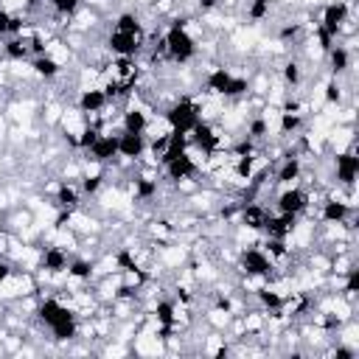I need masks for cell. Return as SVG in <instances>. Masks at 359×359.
Wrapping results in <instances>:
<instances>
[{"instance_id": "obj_1", "label": "cell", "mask_w": 359, "mask_h": 359, "mask_svg": "<svg viewBox=\"0 0 359 359\" xmlns=\"http://www.w3.org/2000/svg\"><path fill=\"white\" fill-rule=\"evenodd\" d=\"M36 320L50 331L56 342H70L79 337V314L73 311L70 303H65L56 294H48L36 303Z\"/></svg>"}, {"instance_id": "obj_2", "label": "cell", "mask_w": 359, "mask_h": 359, "mask_svg": "<svg viewBox=\"0 0 359 359\" xmlns=\"http://www.w3.org/2000/svg\"><path fill=\"white\" fill-rule=\"evenodd\" d=\"M163 42H165V59H171L174 65H188L199 53V39L185 25H177V22L165 28Z\"/></svg>"}, {"instance_id": "obj_3", "label": "cell", "mask_w": 359, "mask_h": 359, "mask_svg": "<svg viewBox=\"0 0 359 359\" xmlns=\"http://www.w3.org/2000/svg\"><path fill=\"white\" fill-rule=\"evenodd\" d=\"M163 118L168 123L171 132H182L188 135L202 118H199V98H191V95H177L165 109H163Z\"/></svg>"}, {"instance_id": "obj_4", "label": "cell", "mask_w": 359, "mask_h": 359, "mask_svg": "<svg viewBox=\"0 0 359 359\" xmlns=\"http://www.w3.org/2000/svg\"><path fill=\"white\" fill-rule=\"evenodd\" d=\"M236 269L241 272V278H261V280H272V275H275V264L269 261V255H266L258 244L238 247Z\"/></svg>"}, {"instance_id": "obj_5", "label": "cell", "mask_w": 359, "mask_h": 359, "mask_svg": "<svg viewBox=\"0 0 359 359\" xmlns=\"http://www.w3.org/2000/svg\"><path fill=\"white\" fill-rule=\"evenodd\" d=\"M348 17H353V0H328V3L320 8L317 28L325 31L328 36L339 39V31H342V25L348 22Z\"/></svg>"}, {"instance_id": "obj_6", "label": "cell", "mask_w": 359, "mask_h": 359, "mask_svg": "<svg viewBox=\"0 0 359 359\" xmlns=\"http://www.w3.org/2000/svg\"><path fill=\"white\" fill-rule=\"evenodd\" d=\"M356 177H359V157H356V146L351 140L348 149L334 154V182L342 188H353Z\"/></svg>"}, {"instance_id": "obj_7", "label": "cell", "mask_w": 359, "mask_h": 359, "mask_svg": "<svg viewBox=\"0 0 359 359\" xmlns=\"http://www.w3.org/2000/svg\"><path fill=\"white\" fill-rule=\"evenodd\" d=\"M311 208V194L300 185H286L280 188V194L275 196V210L278 213H292V216H303Z\"/></svg>"}, {"instance_id": "obj_8", "label": "cell", "mask_w": 359, "mask_h": 359, "mask_svg": "<svg viewBox=\"0 0 359 359\" xmlns=\"http://www.w3.org/2000/svg\"><path fill=\"white\" fill-rule=\"evenodd\" d=\"M104 45H107L109 56H137L143 50V45H146V34H126V31H115L112 28L107 34Z\"/></svg>"}, {"instance_id": "obj_9", "label": "cell", "mask_w": 359, "mask_h": 359, "mask_svg": "<svg viewBox=\"0 0 359 359\" xmlns=\"http://www.w3.org/2000/svg\"><path fill=\"white\" fill-rule=\"evenodd\" d=\"M163 174L177 185L180 180H194V177H199L202 168H199V163L194 160V154L185 149L182 154H177V157H171V160L163 163Z\"/></svg>"}, {"instance_id": "obj_10", "label": "cell", "mask_w": 359, "mask_h": 359, "mask_svg": "<svg viewBox=\"0 0 359 359\" xmlns=\"http://www.w3.org/2000/svg\"><path fill=\"white\" fill-rule=\"evenodd\" d=\"M146 135L143 132H126L121 129L118 132V157L129 160V163H137L143 154H146Z\"/></svg>"}, {"instance_id": "obj_11", "label": "cell", "mask_w": 359, "mask_h": 359, "mask_svg": "<svg viewBox=\"0 0 359 359\" xmlns=\"http://www.w3.org/2000/svg\"><path fill=\"white\" fill-rule=\"evenodd\" d=\"M297 222H300V216H292V213H269L266 216V222H264V236H269V238H292L294 236V227H297Z\"/></svg>"}, {"instance_id": "obj_12", "label": "cell", "mask_w": 359, "mask_h": 359, "mask_svg": "<svg viewBox=\"0 0 359 359\" xmlns=\"http://www.w3.org/2000/svg\"><path fill=\"white\" fill-rule=\"evenodd\" d=\"M107 104H109V98H107V93L98 84L81 87L79 95H76V109H81L84 115H98V112L107 109Z\"/></svg>"}, {"instance_id": "obj_13", "label": "cell", "mask_w": 359, "mask_h": 359, "mask_svg": "<svg viewBox=\"0 0 359 359\" xmlns=\"http://www.w3.org/2000/svg\"><path fill=\"white\" fill-rule=\"evenodd\" d=\"M87 154H90V160H95L101 165L115 163L118 160V135L115 132H101L95 137V143L87 149Z\"/></svg>"}, {"instance_id": "obj_14", "label": "cell", "mask_w": 359, "mask_h": 359, "mask_svg": "<svg viewBox=\"0 0 359 359\" xmlns=\"http://www.w3.org/2000/svg\"><path fill=\"white\" fill-rule=\"evenodd\" d=\"M353 210H356V208H351V205L342 202L339 196H323L317 219H320L323 224H337V222H345L348 216H353Z\"/></svg>"}, {"instance_id": "obj_15", "label": "cell", "mask_w": 359, "mask_h": 359, "mask_svg": "<svg viewBox=\"0 0 359 359\" xmlns=\"http://www.w3.org/2000/svg\"><path fill=\"white\" fill-rule=\"evenodd\" d=\"M300 177H303V160L297 154H286V157H280V165H278L272 182L280 185V188H286V185H297Z\"/></svg>"}, {"instance_id": "obj_16", "label": "cell", "mask_w": 359, "mask_h": 359, "mask_svg": "<svg viewBox=\"0 0 359 359\" xmlns=\"http://www.w3.org/2000/svg\"><path fill=\"white\" fill-rule=\"evenodd\" d=\"M325 59H328V70H331V76H342V73H348L351 70V65H353V53H351V48L348 45H339V39L325 50Z\"/></svg>"}, {"instance_id": "obj_17", "label": "cell", "mask_w": 359, "mask_h": 359, "mask_svg": "<svg viewBox=\"0 0 359 359\" xmlns=\"http://www.w3.org/2000/svg\"><path fill=\"white\" fill-rule=\"evenodd\" d=\"M50 202H53L56 210H79V208H81V191H79V182H67V180H62V185H59V191L50 196Z\"/></svg>"}, {"instance_id": "obj_18", "label": "cell", "mask_w": 359, "mask_h": 359, "mask_svg": "<svg viewBox=\"0 0 359 359\" xmlns=\"http://www.w3.org/2000/svg\"><path fill=\"white\" fill-rule=\"evenodd\" d=\"M230 81H233V73H230V67H224V65H216V67H210V70H208V76H205V90H208L210 95H219V98H224V95H227V87H230Z\"/></svg>"}, {"instance_id": "obj_19", "label": "cell", "mask_w": 359, "mask_h": 359, "mask_svg": "<svg viewBox=\"0 0 359 359\" xmlns=\"http://www.w3.org/2000/svg\"><path fill=\"white\" fill-rule=\"evenodd\" d=\"M28 65H31L34 76H36V79H42V81H53V79H59V76L65 73V67H62L56 59H50L48 53L31 56V59H28Z\"/></svg>"}, {"instance_id": "obj_20", "label": "cell", "mask_w": 359, "mask_h": 359, "mask_svg": "<svg viewBox=\"0 0 359 359\" xmlns=\"http://www.w3.org/2000/svg\"><path fill=\"white\" fill-rule=\"evenodd\" d=\"M67 278H70L73 283H90V280L95 278V261H93V258H84V255H79V258L70 255Z\"/></svg>"}, {"instance_id": "obj_21", "label": "cell", "mask_w": 359, "mask_h": 359, "mask_svg": "<svg viewBox=\"0 0 359 359\" xmlns=\"http://www.w3.org/2000/svg\"><path fill=\"white\" fill-rule=\"evenodd\" d=\"M303 123H306V115L303 112L278 109V126H275V132H278V137H292V135H297L303 129Z\"/></svg>"}, {"instance_id": "obj_22", "label": "cell", "mask_w": 359, "mask_h": 359, "mask_svg": "<svg viewBox=\"0 0 359 359\" xmlns=\"http://www.w3.org/2000/svg\"><path fill=\"white\" fill-rule=\"evenodd\" d=\"M3 56H6V62H28L31 48L22 36H6L3 39Z\"/></svg>"}, {"instance_id": "obj_23", "label": "cell", "mask_w": 359, "mask_h": 359, "mask_svg": "<svg viewBox=\"0 0 359 359\" xmlns=\"http://www.w3.org/2000/svg\"><path fill=\"white\" fill-rule=\"evenodd\" d=\"M280 84L283 87H292V90H297L303 84V65L297 59H286L280 65Z\"/></svg>"}, {"instance_id": "obj_24", "label": "cell", "mask_w": 359, "mask_h": 359, "mask_svg": "<svg viewBox=\"0 0 359 359\" xmlns=\"http://www.w3.org/2000/svg\"><path fill=\"white\" fill-rule=\"evenodd\" d=\"M112 28L115 31H126V34H146L143 31V22L135 11H121L115 20H112Z\"/></svg>"}, {"instance_id": "obj_25", "label": "cell", "mask_w": 359, "mask_h": 359, "mask_svg": "<svg viewBox=\"0 0 359 359\" xmlns=\"http://www.w3.org/2000/svg\"><path fill=\"white\" fill-rule=\"evenodd\" d=\"M323 101H325L328 107H339V104L345 101V93H342V81H339L337 76H331V79L325 81V87H323Z\"/></svg>"}, {"instance_id": "obj_26", "label": "cell", "mask_w": 359, "mask_h": 359, "mask_svg": "<svg viewBox=\"0 0 359 359\" xmlns=\"http://www.w3.org/2000/svg\"><path fill=\"white\" fill-rule=\"evenodd\" d=\"M269 11H272V0H247V20L261 22L269 17Z\"/></svg>"}, {"instance_id": "obj_27", "label": "cell", "mask_w": 359, "mask_h": 359, "mask_svg": "<svg viewBox=\"0 0 359 359\" xmlns=\"http://www.w3.org/2000/svg\"><path fill=\"white\" fill-rule=\"evenodd\" d=\"M48 3H50L53 14L62 17V20H70V17L84 6V0H48Z\"/></svg>"}, {"instance_id": "obj_28", "label": "cell", "mask_w": 359, "mask_h": 359, "mask_svg": "<svg viewBox=\"0 0 359 359\" xmlns=\"http://www.w3.org/2000/svg\"><path fill=\"white\" fill-rule=\"evenodd\" d=\"M14 269H17V266H14V261H11L8 255H0V286L14 275Z\"/></svg>"}, {"instance_id": "obj_29", "label": "cell", "mask_w": 359, "mask_h": 359, "mask_svg": "<svg viewBox=\"0 0 359 359\" xmlns=\"http://www.w3.org/2000/svg\"><path fill=\"white\" fill-rule=\"evenodd\" d=\"M222 6V0H196V8L202 11V14H208V11H216Z\"/></svg>"}, {"instance_id": "obj_30", "label": "cell", "mask_w": 359, "mask_h": 359, "mask_svg": "<svg viewBox=\"0 0 359 359\" xmlns=\"http://www.w3.org/2000/svg\"><path fill=\"white\" fill-rule=\"evenodd\" d=\"M6 230H8V227H6V216L0 213V233H6Z\"/></svg>"}]
</instances>
